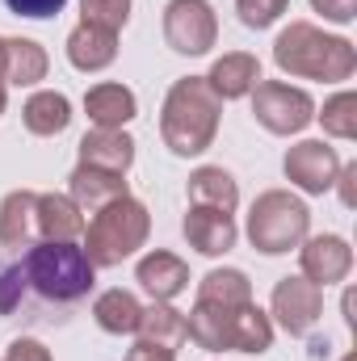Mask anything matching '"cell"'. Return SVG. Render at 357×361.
<instances>
[{
  "mask_svg": "<svg viewBox=\"0 0 357 361\" xmlns=\"http://www.w3.org/2000/svg\"><path fill=\"white\" fill-rule=\"evenodd\" d=\"M273 59L282 72L303 76V80H324V85H341L349 80L357 68V51L349 38H332L324 30H315L311 21H290L277 42H273Z\"/></svg>",
  "mask_w": 357,
  "mask_h": 361,
  "instance_id": "obj_3",
  "label": "cell"
},
{
  "mask_svg": "<svg viewBox=\"0 0 357 361\" xmlns=\"http://www.w3.org/2000/svg\"><path fill=\"white\" fill-rule=\"evenodd\" d=\"M307 227H311V210L286 193V189H269L253 202L248 210V240L257 252L277 257V252H290L307 240Z\"/></svg>",
  "mask_w": 357,
  "mask_h": 361,
  "instance_id": "obj_6",
  "label": "cell"
},
{
  "mask_svg": "<svg viewBox=\"0 0 357 361\" xmlns=\"http://www.w3.org/2000/svg\"><path fill=\"white\" fill-rule=\"evenodd\" d=\"M219 38L214 8L206 0H169L164 8V42L177 55H206Z\"/></svg>",
  "mask_w": 357,
  "mask_h": 361,
  "instance_id": "obj_8",
  "label": "cell"
},
{
  "mask_svg": "<svg viewBox=\"0 0 357 361\" xmlns=\"http://www.w3.org/2000/svg\"><path fill=\"white\" fill-rule=\"evenodd\" d=\"M68 59L72 68L80 72H101L118 59V34L114 30H101V25H76L72 38H68Z\"/></svg>",
  "mask_w": 357,
  "mask_h": 361,
  "instance_id": "obj_18",
  "label": "cell"
},
{
  "mask_svg": "<svg viewBox=\"0 0 357 361\" xmlns=\"http://www.w3.org/2000/svg\"><path fill=\"white\" fill-rule=\"evenodd\" d=\"M337 180H341V202L345 206H357V164H345L337 173Z\"/></svg>",
  "mask_w": 357,
  "mask_h": 361,
  "instance_id": "obj_33",
  "label": "cell"
},
{
  "mask_svg": "<svg viewBox=\"0 0 357 361\" xmlns=\"http://www.w3.org/2000/svg\"><path fill=\"white\" fill-rule=\"evenodd\" d=\"M198 298L244 307V302H253V281H248L240 269H210L202 281H198Z\"/></svg>",
  "mask_w": 357,
  "mask_h": 361,
  "instance_id": "obj_26",
  "label": "cell"
},
{
  "mask_svg": "<svg viewBox=\"0 0 357 361\" xmlns=\"http://www.w3.org/2000/svg\"><path fill=\"white\" fill-rule=\"evenodd\" d=\"M4 92H8V80H4V38H0V114H4Z\"/></svg>",
  "mask_w": 357,
  "mask_h": 361,
  "instance_id": "obj_35",
  "label": "cell"
},
{
  "mask_svg": "<svg viewBox=\"0 0 357 361\" xmlns=\"http://www.w3.org/2000/svg\"><path fill=\"white\" fill-rule=\"evenodd\" d=\"M139 286L156 298V302H173L177 294H185V286H189V269H185V261L173 257V252H147L143 261H139Z\"/></svg>",
  "mask_w": 357,
  "mask_h": 361,
  "instance_id": "obj_15",
  "label": "cell"
},
{
  "mask_svg": "<svg viewBox=\"0 0 357 361\" xmlns=\"http://www.w3.org/2000/svg\"><path fill=\"white\" fill-rule=\"evenodd\" d=\"M324 311V290L307 277H282L273 286V315L290 336H307L320 324Z\"/></svg>",
  "mask_w": 357,
  "mask_h": 361,
  "instance_id": "obj_9",
  "label": "cell"
},
{
  "mask_svg": "<svg viewBox=\"0 0 357 361\" xmlns=\"http://www.w3.org/2000/svg\"><path fill=\"white\" fill-rule=\"evenodd\" d=\"M21 122H25L30 135L51 139V135L68 130V122H72V105H68L63 92H34V97L25 101V109H21Z\"/></svg>",
  "mask_w": 357,
  "mask_h": 361,
  "instance_id": "obj_21",
  "label": "cell"
},
{
  "mask_svg": "<svg viewBox=\"0 0 357 361\" xmlns=\"http://www.w3.org/2000/svg\"><path fill=\"white\" fill-rule=\"evenodd\" d=\"M139 315H143V307H139V298L131 290H105L92 302V319L105 332H114V336H135L139 332Z\"/></svg>",
  "mask_w": 357,
  "mask_h": 361,
  "instance_id": "obj_22",
  "label": "cell"
},
{
  "mask_svg": "<svg viewBox=\"0 0 357 361\" xmlns=\"http://www.w3.org/2000/svg\"><path fill=\"white\" fill-rule=\"evenodd\" d=\"M189 202L193 206H214V210H236V202H240V189H236V177L227 173V169H214V164H206V169H198L193 177H189Z\"/></svg>",
  "mask_w": 357,
  "mask_h": 361,
  "instance_id": "obj_24",
  "label": "cell"
},
{
  "mask_svg": "<svg viewBox=\"0 0 357 361\" xmlns=\"http://www.w3.org/2000/svg\"><path fill=\"white\" fill-rule=\"evenodd\" d=\"M139 341L177 353L181 345L189 341V332H185V315L173 311L169 302H152V307H143V315H139Z\"/></svg>",
  "mask_w": 357,
  "mask_h": 361,
  "instance_id": "obj_20",
  "label": "cell"
},
{
  "mask_svg": "<svg viewBox=\"0 0 357 361\" xmlns=\"http://www.w3.org/2000/svg\"><path fill=\"white\" fill-rule=\"evenodd\" d=\"M257 80H261V63H257V55H244V51H231V55L214 59V68L206 76V85L214 89L219 101H236V97L253 92Z\"/></svg>",
  "mask_w": 357,
  "mask_h": 361,
  "instance_id": "obj_16",
  "label": "cell"
},
{
  "mask_svg": "<svg viewBox=\"0 0 357 361\" xmlns=\"http://www.w3.org/2000/svg\"><path fill=\"white\" fill-rule=\"evenodd\" d=\"M282 169H286V177L294 180L303 193H324V189H332V185H337L341 156H337L328 143L307 139V143H294V147L286 152Z\"/></svg>",
  "mask_w": 357,
  "mask_h": 361,
  "instance_id": "obj_10",
  "label": "cell"
},
{
  "mask_svg": "<svg viewBox=\"0 0 357 361\" xmlns=\"http://www.w3.org/2000/svg\"><path fill=\"white\" fill-rule=\"evenodd\" d=\"M34 227L42 231V240L76 244V235H85V210H80L68 193H38Z\"/></svg>",
  "mask_w": 357,
  "mask_h": 361,
  "instance_id": "obj_13",
  "label": "cell"
},
{
  "mask_svg": "<svg viewBox=\"0 0 357 361\" xmlns=\"http://www.w3.org/2000/svg\"><path fill=\"white\" fill-rule=\"evenodd\" d=\"M349 269H353V248H349L341 235H315V240H303V277L315 281L320 290L345 281Z\"/></svg>",
  "mask_w": 357,
  "mask_h": 361,
  "instance_id": "obj_11",
  "label": "cell"
},
{
  "mask_svg": "<svg viewBox=\"0 0 357 361\" xmlns=\"http://www.w3.org/2000/svg\"><path fill=\"white\" fill-rule=\"evenodd\" d=\"M92 261L85 248L42 240L17 248L13 261L0 265V319L21 324H68V315L92 294Z\"/></svg>",
  "mask_w": 357,
  "mask_h": 361,
  "instance_id": "obj_1",
  "label": "cell"
},
{
  "mask_svg": "<svg viewBox=\"0 0 357 361\" xmlns=\"http://www.w3.org/2000/svg\"><path fill=\"white\" fill-rule=\"evenodd\" d=\"M4 361H51V349H42V345L30 341V336H17V341L8 345Z\"/></svg>",
  "mask_w": 357,
  "mask_h": 361,
  "instance_id": "obj_31",
  "label": "cell"
},
{
  "mask_svg": "<svg viewBox=\"0 0 357 361\" xmlns=\"http://www.w3.org/2000/svg\"><path fill=\"white\" fill-rule=\"evenodd\" d=\"M80 164L126 177V169L135 164V139L126 130H89L80 139Z\"/></svg>",
  "mask_w": 357,
  "mask_h": 361,
  "instance_id": "obj_14",
  "label": "cell"
},
{
  "mask_svg": "<svg viewBox=\"0 0 357 361\" xmlns=\"http://www.w3.org/2000/svg\"><path fill=\"white\" fill-rule=\"evenodd\" d=\"M80 17L85 25H101V30H122L131 17V0H80Z\"/></svg>",
  "mask_w": 357,
  "mask_h": 361,
  "instance_id": "obj_28",
  "label": "cell"
},
{
  "mask_svg": "<svg viewBox=\"0 0 357 361\" xmlns=\"http://www.w3.org/2000/svg\"><path fill=\"white\" fill-rule=\"evenodd\" d=\"M286 8H290V0H236V13H240V21H244L248 30L273 25Z\"/></svg>",
  "mask_w": 357,
  "mask_h": 361,
  "instance_id": "obj_29",
  "label": "cell"
},
{
  "mask_svg": "<svg viewBox=\"0 0 357 361\" xmlns=\"http://www.w3.org/2000/svg\"><path fill=\"white\" fill-rule=\"evenodd\" d=\"M126 361H177L169 349H156V345H147V341H139L131 353H126Z\"/></svg>",
  "mask_w": 357,
  "mask_h": 361,
  "instance_id": "obj_34",
  "label": "cell"
},
{
  "mask_svg": "<svg viewBox=\"0 0 357 361\" xmlns=\"http://www.w3.org/2000/svg\"><path fill=\"white\" fill-rule=\"evenodd\" d=\"M324 122V130L332 139H357V97L353 92H337L332 101H324V114H315Z\"/></svg>",
  "mask_w": 357,
  "mask_h": 361,
  "instance_id": "obj_27",
  "label": "cell"
},
{
  "mask_svg": "<svg viewBox=\"0 0 357 361\" xmlns=\"http://www.w3.org/2000/svg\"><path fill=\"white\" fill-rule=\"evenodd\" d=\"M219 114H223V101L206 85V76L177 80L164 97V114H160V135H164L169 152L202 156L219 135Z\"/></svg>",
  "mask_w": 357,
  "mask_h": 361,
  "instance_id": "obj_4",
  "label": "cell"
},
{
  "mask_svg": "<svg viewBox=\"0 0 357 361\" xmlns=\"http://www.w3.org/2000/svg\"><path fill=\"white\" fill-rule=\"evenodd\" d=\"M42 76H47V51L30 38H4V80L38 85Z\"/></svg>",
  "mask_w": 357,
  "mask_h": 361,
  "instance_id": "obj_25",
  "label": "cell"
},
{
  "mask_svg": "<svg viewBox=\"0 0 357 361\" xmlns=\"http://www.w3.org/2000/svg\"><path fill=\"white\" fill-rule=\"evenodd\" d=\"M68 197L80 206V210H101V206H109V202H118V197H126V180L122 173H105V169H89V164H80L72 180H68Z\"/></svg>",
  "mask_w": 357,
  "mask_h": 361,
  "instance_id": "obj_17",
  "label": "cell"
},
{
  "mask_svg": "<svg viewBox=\"0 0 357 361\" xmlns=\"http://www.w3.org/2000/svg\"><path fill=\"white\" fill-rule=\"evenodd\" d=\"M135 92L126 85H97L85 92V114L92 118L97 130H122L135 118Z\"/></svg>",
  "mask_w": 357,
  "mask_h": 361,
  "instance_id": "obj_19",
  "label": "cell"
},
{
  "mask_svg": "<svg viewBox=\"0 0 357 361\" xmlns=\"http://www.w3.org/2000/svg\"><path fill=\"white\" fill-rule=\"evenodd\" d=\"M147 231H152L147 206L126 193V197H118V202H109L92 214L89 235H85V257L92 261V269L122 265L135 248L147 244Z\"/></svg>",
  "mask_w": 357,
  "mask_h": 361,
  "instance_id": "obj_5",
  "label": "cell"
},
{
  "mask_svg": "<svg viewBox=\"0 0 357 361\" xmlns=\"http://www.w3.org/2000/svg\"><path fill=\"white\" fill-rule=\"evenodd\" d=\"M311 8H315V13H324L328 21H337V25H345V21H353V13H357V0H311Z\"/></svg>",
  "mask_w": 357,
  "mask_h": 361,
  "instance_id": "obj_32",
  "label": "cell"
},
{
  "mask_svg": "<svg viewBox=\"0 0 357 361\" xmlns=\"http://www.w3.org/2000/svg\"><path fill=\"white\" fill-rule=\"evenodd\" d=\"M345 361H357V353H349V357H345Z\"/></svg>",
  "mask_w": 357,
  "mask_h": 361,
  "instance_id": "obj_36",
  "label": "cell"
},
{
  "mask_svg": "<svg viewBox=\"0 0 357 361\" xmlns=\"http://www.w3.org/2000/svg\"><path fill=\"white\" fill-rule=\"evenodd\" d=\"M8 4V13H17V17H34V21H42V17H55L68 0H4Z\"/></svg>",
  "mask_w": 357,
  "mask_h": 361,
  "instance_id": "obj_30",
  "label": "cell"
},
{
  "mask_svg": "<svg viewBox=\"0 0 357 361\" xmlns=\"http://www.w3.org/2000/svg\"><path fill=\"white\" fill-rule=\"evenodd\" d=\"M34 206H38V193H30V189H13V193L0 202V244H4V248H25V244H30Z\"/></svg>",
  "mask_w": 357,
  "mask_h": 361,
  "instance_id": "obj_23",
  "label": "cell"
},
{
  "mask_svg": "<svg viewBox=\"0 0 357 361\" xmlns=\"http://www.w3.org/2000/svg\"><path fill=\"white\" fill-rule=\"evenodd\" d=\"M185 240L202 252V257H223L236 248V223L227 210L214 206H189L185 214Z\"/></svg>",
  "mask_w": 357,
  "mask_h": 361,
  "instance_id": "obj_12",
  "label": "cell"
},
{
  "mask_svg": "<svg viewBox=\"0 0 357 361\" xmlns=\"http://www.w3.org/2000/svg\"><path fill=\"white\" fill-rule=\"evenodd\" d=\"M185 332L198 349L206 353H265L273 345V324L257 302H244V307H231V302H206L198 298L189 319H185Z\"/></svg>",
  "mask_w": 357,
  "mask_h": 361,
  "instance_id": "obj_2",
  "label": "cell"
},
{
  "mask_svg": "<svg viewBox=\"0 0 357 361\" xmlns=\"http://www.w3.org/2000/svg\"><path fill=\"white\" fill-rule=\"evenodd\" d=\"M253 114L269 135H298L315 118V101L303 89H290L282 80H265L253 92Z\"/></svg>",
  "mask_w": 357,
  "mask_h": 361,
  "instance_id": "obj_7",
  "label": "cell"
}]
</instances>
